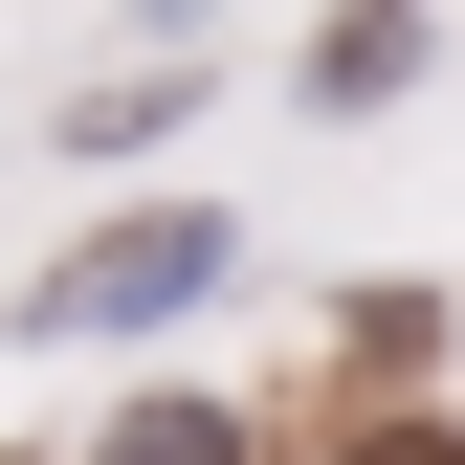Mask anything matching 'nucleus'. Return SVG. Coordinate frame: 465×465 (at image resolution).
I'll use <instances>...</instances> for the list:
<instances>
[{
	"label": "nucleus",
	"mask_w": 465,
	"mask_h": 465,
	"mask_svg": "<svg viewBox=\"0 0 465 465\" xmlns=\"http://www.w3.org/2000/svg\"><path fill=\"white\" fill-rule=\"evenodd\" d=\"M200 288H222V222H200V200H155V222H89V244L45 266L0 332H155V311H200Z\"/></svg>",
	"instance_id": "obj_1"
},
{
	"label": "nucleus",
	"mask_w": 465,
	"mask_h": 465,
	"mask_svg": "<svg viewBox=\"0 0 465 465\" xmlns=\"http://www.w3.org/2000/svg\"><path fill=\"white\" fill-rule=\"evenodd\" d=\"M111 465H244V443H222L200 399H155V421H111Z\"/></svg>",
	"instance_id": "obj_2"
},
{
	"label": "nucleus",
	"mask_w": 465,
	"mask_h": 465,
	"mask_svg": "<svg viewBox=\"0 0 465 465\" xmlns=\"http://www.w3.org/2000/svg\"><path fill=\"white\" fill-rule=\"evenodd\" d=\"M355 465H465V443H421V421H399V443H355Z\"/></svg>",
	"instance_id": "obj_3"
}]
</instances>
